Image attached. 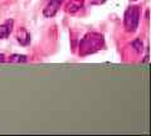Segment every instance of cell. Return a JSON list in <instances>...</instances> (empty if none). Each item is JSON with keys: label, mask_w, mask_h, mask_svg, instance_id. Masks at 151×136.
<instances>
[{"label": "cell", "mask_w": 151, "mask_h": 136, "mask_svg": "<svg viewBox=\"0 0 151 136\" xmlns=\"http://www.w3.org/2000/svg\"><path fill=\"white\" fill-rule=\"evenodd\" d=\"M10 60H12V62H19V60H22V62H25V60H27V57H25V55L15 54V55H13Z\"/></svg>", "instance_id": "6"}, {"label": "cell", "mask_w": 151, "mask_h": 136, "mask_svg": "<svg viewBox=\"0 0 151 136\" xmlns=\"http://www.w3.org/2000/svg\"><path fill=\"white\" fill-rule=\"evenodd\" d=\"M102 44H103V38H102L101 34H97V33H89V34H87L81 42V49L82 50L87 49L86 52L83 53V55L93 53V52H96V50L101 49Z\"/></svg>", "instance_id": "1"}, {"label": "cell", "mask_w": 151, "mask_h": 136, "mask_svg": "<svg viewBox=\"0 0 151 136\" xmlns=\"http://www.w3.org/2000/svg\"><path fill=\"white\" fill-rule=\"evenodd\" d=\"M132 45L135 47L137 52H142V42H141V39H136V40H134Z\"/></svg>", "instance_id": "5"}, {"label": "cell", "mask_w": 151, "mask_h": 136, "mask_svg": "<svg viewBox=\"0 0 151 136\" xmlns=\"http://www.w3.org/2000/svg\"><path fill=\"white\" fill-rule=\"evenodd\" d=\"M140 10L137 6H130L125 13V27L127 32H135L139 27Z\"/></svg>", "instance_id": "2"}, {"label": "cell", "mask_w": 151, "mask_h": 136, "mask_svg": "<svg viewBox=\"0 0 151 136\" xmlns=\"http://www.w3.org/2000/svg\"><path fill=\"white\" fill-rule=\"evenodd\" d=\"M13 24H14L13 20H6L3 25H0V39L8 38V35L10 34L13 29Z\"/></svg>", "instance_id": "4"}, {"label": "cell", "mask_w": 151, "mask_h": 136, "mask_svg": "<svg viewBox=\"0 0 151 136\" xmlns=\"http://www.w3.org/2000/svg\"><path fill=\"white\" fill-rule=\"evenodd\" d=\"M103 1H105V0H93V3H98V4H100V3H103Z\"/></svg>", "instance_id": "7"}, {"label": "cell", "mask_w": 151, "mask_h": 136, "mask_svg": "<svg viewBox=\"0 0 151 136\" xmlns=\"http://www.w3.org/2000/svg\"><path fill=\"white\" fill-rule=\"evenodd\" d=\"M63 0H50V3L47 5V8L44 9V17L47 18H52L55 15V13L58 12V9L60 6Z\"/></svg>", "instance_id": "3"}]
</instances>
